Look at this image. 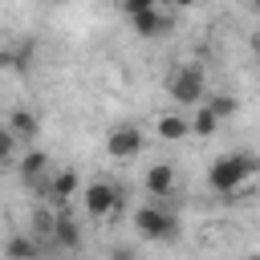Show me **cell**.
I'll return each mask as SVG.
<instances>
[{
	"label": "cell",
	"instance_id": "6da1fadb",
	"mask_svg": "<svg viewBox=\"0 0 260 260\" xmlns=\"http://www.w3.org/2000/svg\"><path fill=\"white\" fill-rule=\"evenodd\" d=\"M256 175H260V158H256V154H248V150H228V154H219V158L207 167V187L228 199V195H240Z\"/></svg>",
	"mask_w": 260,
	"mask_h": 260
},
{
	"label": "cell",
	"instance_id": "7a4b0ae2",
	"mask_svg": "<svg viewBox=\"0 0 260 260\" xmlns=\"http://www.w3.org/2000/svg\"><path fill=\"white\" fill-rule=\"evenodd\" d=\"M167 93H171V102H179V106L195 110V106L207 98V81H203V69H199L195 61H179V65L171 69V77H167Z\"/></svg>",
	"mask_w": 260,
	"mask_h": 260
},
{
	"label": "cell",
	"instance_id": "3957f363",
	"mask_svg": "<svg viewBox=\"0 0 260 260\" xmlns=\"http://www.w3.org/2000/svg\"><path fill=\"white\" fill-rule=\"evenodd\" d=\"M134 228L142 240H175L179 236V219L171 211H162V203H142L134 211Z\"/></svg>",
	"mask_w": 260,
	"mask_h": 260
},
{
	"label": "cell",
	"instance_id": "277c9868",
	"mask_svg": "<svg viewBox=\"0 0 260 260\" xmlns=\"http://www.w3.org/2000/svg\"><path fill=\"white\" fill-rule=\"evenodd\" d=\"M81 203H85V211H89V219H110V215L118 211V203H122V191H118L114 183H106V179H98V183H89V187H81Z\"/></svg>",
	"mask_w": 260,
	"mask_h": 260
},
{
	"label": "cell",
	"instance_id": "5b68a950",
	"mask_svg": "<svg viewBox=\"0 0 260 260\" xmlns=\"http://www.w3.org/2000/svg\"><path fill=\"white\" fill-rule=\"evenodd\" d=\"M106 154H110V158H118V162L138 158V154H142V130H138L134 122L114 126V130L106 134Z\"/></svg>",
	"mask_w": 260,
	"mask_h": 260
},
{
	"label": "cell",
	"instance_id": "8992f818",
	"mask_svg": "<svg viewBox=\"0 0 260 260\" xmlns=\"http://www.w3.org/2000/svg\"><path fill=\"white\" fill-rule=\"evenodd\" d=\"M69 195H81V179H77V171H73V167L57 171V175L49 179V187H45V199H49L53 207H61Z\"/></svg>",
	"mask_w": 260,
	"mask_h": 260
},
{
	"label": "cell",
	"instance_id": "52a82bcc",
	"mask_svg": "<svg viewBox=\"0 0 260 260\" xmlns=\"http://www.w3.org/2000/svg\"><path fill=\"white\" fill-rule=\"evenodd\" d=\"M142 187H146V195H154V199L171 195V191H175V167H171V162H154V167L146 171Z\"/></svg>",
	"mask_w": 260,
	"mask_h": 260
},
{
	"label": "cell",
	"instance_id": "ba28073f",
	"mask_svg": "<svg viewBox=\"0 0 260 260\" xmlns=\"http://www.w3.org/2000/svg\"><path fill=\"white\" fill-rule=\"evenodd\" d=\"M53 240L61 244V248H69V252H77L81 248V228H77V219L65 211V207H57V223H53Z\"/></svg>",
	"mask_w": 260,
	"mask_h": 260
},
{
	"label": "cell",
	"instance_id": "9c48e42d",
	"mask_svg": "<svg viewBox=\"0 0 260 260\" xmlns=\"http://www.w3.org/2000/svg\"><path fill=\"white\" fill-rule=\"evenodd\" d=\"M130 24H134V32H138V37H146V41H150V37H162V32L171 28V20H167V16L158 12V8H150V12H138V16H130Z\"/></svg>",
	"mask_w": 260,
	"mask_h": 260
},
{
	"label": "cell",
	"instance_id": "30bf717a",
	"mask_svg": "<svg viewBox=\"0 0 260 260\" xmlns=\"http://www.w3.org/2000/svg\"><path fill=\"white\" fill-rule=\"evenodd\" d=\"M154 130H158V138H167V142H183V138L191 134V118H183V114H158Z\"/></svg>",
	"mask_w": 260,
	"mask_h": 260
},
{
	"label": "cell",
	"instance_id": "8fae6325",
	"mask_svg": "<svg viewBox=\"0 0 260 260\" xmlns=\"http://www.w3.org/2000/svg\"><path fill=\"white\" fill-rule=\"evenodd\" d=\"M219 130V114L207 106V98L195 106V114H191V134H199V138H211Z\"/></svg>",
	"mask_w": 260,
	"mask_h": 260
},
{
	"label": "cell",
	"instance_id": "7c38bea8",
	"mask_svg": "<svg viewBox=\"0 0 260 260\" xmlns=\"http://www.w3.org/2000/svg\"><path fill=\"white\" fill-rule=\"evenodd\" d=\"M8 126H12L16 138H28V142H32L37 130H41V118H37L32 110H12V114H8Z\"/></svg>",
	"mask_w": 260,
	"mask_h": 260
},
{
	"label": "cell",
	"instance_id": "4fadbf2b",
	"mask_svg": "<svg viewBox=\"0 0 260 260\" xmlns=\"http://www.w3.org/2000/svg\"><path fill=\"white\" fill-rule=\"evenodd\" d=\"M4 260H37V240L32 236H12L4 244Z\"/></svg>",
	"mask_w": 260,
	"mask_h": 260
},
{
	"label": "cell",
	"instance_id": "5bb4252c",
	"mask_svg": "<svg viewBox=\"0 0 260 260\" xmlns=\"http://www.w3.org/2000/svg\"><path fill=\"white\" fill-rule=\"evenodd\" d=\"M45 162H49V154H45V150H28V154L20 158V179H24V183H32V179L45 171Z\"/></svg>",
	"mask_w": 260,
	"mask_h": 260
},
{
	"label": "cell",
	"instance_id": "9a60e30c",
	"mask_svg": "<svg viewBox=\"0 0 260 260\" xmlns=\"http://www.w3.org/2000/svg\"><path fill=\"white\" fill-rule=\"evenodd\" d=\"M207 106H211V110L219 114V122L236 114V98H228V93H215V98H207Z\"/></svg>",
	"mask_w": 260,
	"mask_h": 260
},
{
	"label": "cell",
	"instance_id": "2e32d148",
	"mask_svg": "<svg viewBox=\"0 0 260 260\" xmlns=\"http://www.w3.org/2000/svg\"><path fill=\"white\" fill-rule=\"evenodd\" d=\"M12 154H16V134H12V126L4 122V126H0V162H8Z\"/></svg>",
	"mask_w": 260,
	"mask_h": 260
},
{
	"label": "cell",
	"instance_id": "e0dca14e",
	"mask_svg": "<svg viewBox=\"0 0 260 260\" xmlns=\"http://www.w3.org/2000/svg\"><path fill=\"white\" fill-rule=\"evenodd\" d=\"M118 4H122L126 16H138V12H150L154 8V0H118Z\"/></svg>",
	"mask_w": 260,
	"mask_h": 260
},
{
	"label": "cell",
	"instance_id": "ac0fdd59",
	"mask_svg": "<svg viewBox=\"0 0 260 260\" xmlns=\"http://www.w3.org/2000/svg\"><path fill=\"white\" fill-rule=\"evenodd\" d=\"M114 260H134V252H126V248H114Z\"/></svg>",
	"mask_w": 260,
	"mask_h": 260
},
{
	"label": "cell",
	"instance_id": "d6986e66",
	"mask_svg": "<svg viewBox=\"0 0 260 260\" xmlns=\"http://www.w3.org/2000/svg\"><path fill=\"white\" fill-rule=\"evenodd\" d=\"M199 0H175V8H195Z\"/></svg>",
	"mask_w": 260,
	"mask_h": 260
},
{
	"label": "cell",
	"instance_id": "ffe728a7",
	"mask_svg": "<svg viewBox=\"0 0 260 260\" xmlns=\"http://www.w3.org/2000/svg\"><path fill=\"white\" fill-rule=\"evenodd\" d=\"M252 8H256V12H260V0H252Z\"/></svg>",
	"mask_w": 260,
	"mask_h": 260
},
{
	"label": "cell",
	"instance_id": "44dd1931",
	"mask_svg": "<svg viewBox=\"0 0 260 260\" xmlns=\"http://www.w3.org/2000/svg\"><path fill=\"white\" fill-rule=\"evenodd\" d=\"M49 4H65V0H49Z\"/></svg>",
	"mask_w": 260,
	"mask_h": 260
}]
</instances>
